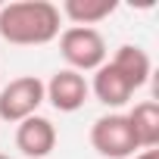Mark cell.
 Wrapping results in <instances>:
<instances>
[{
    "label": "cell",
    "mask_w": 159,
    "mask_h": 159,
    "mask_svg": "<svg viewBox=\"0 0 159 159\" xmlns=\"http://www.w3.org/2000/svg\"><path fill=\"white\" fill-rule=\"evenodd\" d=\"M59 7L50 0L0 3V38L16 47H44L59 38Z\"/></svg>",
    "instance_id": "1"
},
{
    "label": "cell",
    "mask_w": 159,
    "mask_h": 159,
    "mask_svg": "<svg viewBox=\"0 0 159 159\" xmlns=\"http://www.w3.org/2000/svg\"><path fill=\"white\" fill-rule=\"evenodd\" d=\"M59 53L66 59V69L72 72H97L109 50H106V38L100 34V28H84V25H69L59 31Z\"/></svg>",
    "instance_id": "2"
},
{
    "label": "cell",
    "mask_w": 159,
    "mask_h": 159,
    "mask_svg": "<svg viewBox=\"0 0 159 159\" xmlns=\"http://www.w3.org/2000/svg\"><path fill=\"white\" fill-rule=\"evenodd\" d=\"M91 147L103 159H131L134 153H140V147L134 140V131H131L125 112L100 116L91 125Z\"/></svg>",
    "instance_id": "3"
},
{
    "label": "cell",
    "mask_w": 159,
    "mask_h": 159,
    "mask_svg": "<svg viewBox=\"0 0 159 159\" xmlns=\"http://www.w3.org/2000/svg\"><path fill=\"white\" fill-rule=\"evenodd\" d=\"M44 103V81L38 75H19L3 84L0 91V122L19 125L31 116H38Z\"/></svg>",
    "instance_id": "4"
},
{
    "label": "cell",
    "mask_w": 159,
    "mask_h": 159,
    "mask_svg": "<svg viewBox=\"0 0 159 159\" xmlns=\"http://www.w3.org/2000/svg\"><path fill=\"white\" fill-rule=\"evenodd\" d=\"M91 97L88 78L81 72L59 69L50 75V81H44V103H50L56 112H78Z\"/></svg>",
    "instance_id": "5"
},
{
    "label": "cell",
    "mask_w": 159,
    "mask_h": 159,
    "mask_svg": "<svg viewBox=\"0 0 159 159\" xmlns=\"http://www.w3.org/2000/svg\"><path fill=\"white\" fill-rule=\"evenodd\" d=\"M16 150L28 159H47L56 150V125L44 116H31L16 125Z\"/></svg>",
    "instance_id": "6"
},
{
    "label": "cell",
    "mask_w": 159,
    "mask_h": 159,
    "mask_svg": "<svg viewBox=\"0 0 159 159\" xmlns=\"http://www.w3.org/2000/svg\"><path fill=\"white\" fill-rule=\"evenodd\" d=\"M109 66L125 78L134 91H140V88L150 81V75H153V59H150V53H147L143 47H137V44H122V47L112 53Z\"/></svg>",
    "instance_id": "7"
},
{
    "label": "cell",
    "mask_w": 159,
    "mask_h": 159,
    "mask_svg": "<svg viewBox=\"0 0 159 159\" xmlns=\"http://www.w3.org/2000/svg\"><path fill=\"white\" fill-rule=\"evenodd\" d=\"M88 88H91V94H94L103 106H109V109H122V106L134 97V88L109 66V59L94 72V81H91Z\"/></svg>",
    "instance_id": "8"
},
{
    "label": "cell",
    "mask_w": 159,
    "mask_h": 159,
    "mask_svg": "<svg viewBox=\"0 0 159 159\" xmlns=\"http://www.w3.org/2000/svg\"><path fill=\"white\" fill-rule=\"evenodd\" d=\"M128 125L134 131V140L140 150H156L159 147V103L156 100H140L128 112Z\"/></svg>",
    "instance_id": "9"
},
{
    "label": "cell",
    "mask_w": 159,
    "mask_h": 159,
    "mask_svg": "<svg viewBox=\"0 0 159 159\" xmlns=\"http://www.w3.org/2000/svg\"><path fill=\"white\" fill-rule=\"evenodd\" d=\"M116 10H119L116 0H66V3L59 7V16H66L72 25L94 28L97 22L109 19Z\"/></svg>",
    "instance_id": "10"
},
{
    "label": "cell",
    "mask_w": 159,
    "mask_h": 159,
    "mask_svg": "<svg viewBox=\"0 0 159 159\" xmlns=\"http://www.w3.org/2000/svg\"><path fill=\"white\" fill-rule=\"evenodd\" d=\"M131 159H159V150H140V153H134Z\"/></svg>",
    "instance_id": "11"
},
{
    "label": "cell",
    "mask_w": 159,
    "mask_h": 159,
    "mask_svg": "<svg viewBox=\"0 0 159 159\" xmlns=\"http://www.w3.org/2000/svg\"><path fill=\"white\" fill-rule=\"evenodd\" d=\"M0 159H10V156H7V153H0Z\"/></svg>",
    "instance_id": "12"
}]
</instances>
